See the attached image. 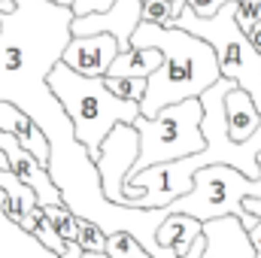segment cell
Listing matches in <instances>:
<instances>
[{
  "mask_svg": "<svg viewBox=\"0 0 261 258\" xmlns=\"http://www.w3.org/2000/svg\"><path fill=\"white\" fill-rule=\"evenodd\" d=\"M130 49H155L161 52V64L152 76H146V91L140 100V116L152 119L158 110L197 100L210 85H216L219 64L213 49L186 31L176 28H155L140 21L130 34Z\"/></svg>",
  "mask_w": 261,
  "mask_h": 258,
  "instance_id": "1",
  "label": "cell"
},
{
  "mask_svg": "<svg viewBox=\"0 0 261 258\" xmlns=\"http://www.w3.org/2000/svg\"><path fill=\"white\" fill-rule=\"evenodd\" d=\"M46 85H49L52 97L61 104L76 143L88 152L91 161L97 158V149L110 131L116 125H134V119L140 116V107L110 94L103 79L79 76L61 61L46 76Z\"/></svg>",
  "mask_w": 261,
  "mask_h": 258,
  "instance_id": "2",
  "label": "cell"
},
{
  "mask_svg": "<svg viewBox=\"0 0 261 258\" xmlns=\"http://www.w3.org/2000/svg\"><path fill=\"white\" fill-rule=\"evenodd\" d=\"M234 6L237 3H228L222 6L213 18H197L189 6H182L170 28L176 31H186L197 40H203L213 55H216V64H219V76L234 82L240 91H246L252 97V107L261 116V58L258 52L252 49L249 37L237 28L234 21Z\"/></svg>",
  "mask_w": 261,
  "mask_h": 258,
  "instance_id": "3",
  "label": "cell"
},
{
  "mask_svg": "<svg viewBox=\"0 0 261 258\" xmlns=\"http://www.w3.org/2000/svg\"><path fill=\"white\" fill-rule=\"evenodd\" d=\"M130 128L137 131V161L130 167L128 176L158 167V164H170V161H182L192 158L197 152H203V137H200V104L197 100H182L173 107L158 110L152 119L137 116Z\"/></svg>",
  "mask_w": 261,
  "mask_h": 258,
  "instance_id": "4",
  "label": "cell"
},
{
  "mask_svg": "<svg viewBox=\"0 0 261 258\" xmlns=\"http://www.w3.org/2000/svg\"><path fill=\"white\" fill-rule=\"evenodd\" d=\"M261 167V161H258ZM246 197H261V176L258 179H246L240 176L237 170L231 167H222V164H213V167H203L192 176V189L176 197L170 207H164L167 213H179V216H189L195 222H213V219H237L246 231L258 222L255 216H249L243 210V200Z\"/></svg>",
  "mask_w": 261,
  "mask_h": 258,
  "instance_id": "5",
  "label": "cell"
},
{
  "mask_svg": "<svg viewBox=\"0 0 261 258\" xmlns=\"http://www.w3.org/2000/svg\"><path fill=\"white\" fill-rule=\"evenodd\" d=\"M137 149H140L137 131L130 128V125H116L103 137V143L97 149L94 170H97V179H100V192L116 207H128L125 179H128L134 161H137Z\"/></svg>",
  "mask_w": 261,
  "mask_h": 258,
  "instance_id": "6",
  "label": "cell"
},
{
  "mask_svg": "<svg viewBox=\"0 0 261 258\" xmlns=\"http://www.w3.org/2000/svg\"><path fill=\"white\" fill-rule=\"evenodd\" d=\"M0 152H3L6 161H9V173H12L21 186H28V189L34 192L37 207H58V203H64L61 194H58V189L52 186L46 167H43L34 155H28V152H24L9 134H3V131H0Z\"/></svg>",
  "mask_w": 261,
  "mask_h": 258,
  "instance_id": "7",
  "label": "cell"
},
{
  "mask_svg": "<svg viewBox=\"0 0 261 258\" xmlns=\"http://www.w3.org/2000/svg\"><path fill=\"white\" fill-rule=\"evenodd\" d=\"M119 55V43L110 34H91V37H73L61 52V64L70 67L79 76L103 79L110 64Z\"/></svg>",
  "mask_w": 261,
  "mask_h": 258,
  "instance_id": "8",
  "label": "cell"
},
{
  "mask_svg": "<svg viewBox=\"0 0 261 258\" xmlns=\"http://www.w3.org/2000/svg\"><path fill=\"white\" fill-rule=\"evenodd\" d=\"M200 258H255L246 228L237 219H213L203 222V252Z\"/></svg>",
  "mask_w": 261,
  "mask_h": 258,
  "instance_id": "9",
  "label": "cell"
},
{
  "mask_svg": "<svg viewBox=\"0 0 261 258\" xmlns=\"http://www.w3.org/2000/svg\"><path fill=\"white\" fill-rule=\"evenodd\" d=\"M200 234H203L200 222L179 216V213H167L155 228V246L173 258H186L192 252V246L200 240Z\"/></svg>",
  "mask_w": 261,
  "mask_h": 258,
  "instance_id": "10",
  "label": "cell"
},
{
  "mask_svg": "<svg viewBox=\"0 0 261 258\" xmlns=\"http://www.w3.org/2000/svg\"><path fill=\"white\" fill-rule=\"evenodd\" d=\"M0 131L9 134L28 155H34L46 167V161H49V140L43 137V131L37 128L21 110H15L9 104H0Z\"/></svg>",
  "mask_w": 261,
  "mask_h": 258,
  "instance_id": "11",
  "label": "cell"
},
{
  "mask_svg": "<svg viewBox=\"0 0 261 258\" xmlns=\"http://www.w3.org/2000/svg\"><path fill=\"white\" fill-rule=\"evenodd\" d=\"M225 125H228V137L234 143L249 140L261 125V116L252 107V97L246 91H240L237 85L225 94Z\"/></svg>",
  "mask_w": 261,
  "mask_h": 258,
  "instance_id": "12",
  "label": "cell"
},
{
  "mask_svg": "<svg viewBox=\"0 0 261 258\" xmlns=\"http://www.w3.org/2000/svg\"><path fill=\"white\" fill-rule=\"evenodd\" d=\"M0 258H58L3 216V192H0Z\"/></svg>",
  "mask_w": 261,
  "mask_h": 258,
  "instance_id": "13",
  "label": "cell"
},
{
  "mask_svg": "<svg viewBox=\"0 0 261 258\" xmlns=\"http://www.w3.org/2000/svg\"><path fill=\"white\" fill-rule=\"evenodd\" d=\"M161 64V52L155 49H130V52H119L116 61L110 64L107 76L113 79H146L152 76Z\"/></svg>",
  "mask_w": 261,
  "mask_h": 258,
  "instance_id": "14",
  "label": "cell"
},
{
  "mask_svg": "<svg viewBox=\"0 0 261 258\" xmlns=\"http://www.w3.org/2000/svg\"><path fill=\"white\" fill-rule=\"evenodd\" d=\"M0 192H3V216L15 225L28 219V213L37 207V197L28 186H21L9 170H0Z\"/></svg>",
  "mask_w": 261,
  "mask_h": 258,
  "instance_id": "15",
  "label": "cell"
},
{
  "mask_svg": "<svg viewBox=\"0 0 261 258\" xmlns=\"http://www.w3.org/2000/svg\"><path fill=\"white\" fill-rule=\"evenodd\" d=\"M43 213H46L52 231L58 234V240H61L64 246H73V243H76V225H79V219L67 210L64 203H58V207H43Z\"/></svg>",
  "mask_w": 261,
  "mask_h": 258,
  "instance_id": "16",
  "label": "cell"
},
{
  "mask_svg": "<svg viewBox=\"0 0 261 258\" xmlns=\"http://www.w3.org/2000/svg\"><path fill=\"white\" fill-rule=\"evenodd\" d=\"M103 85L119 100H128V104H137V107H140L143 91H146V79H113V76H103Z\"/></svg>",
  "mask_w": 261,
  "mask_h": 258,
  "instance_id": "17",
  "label": "cell"
},
{
  "mask_svg": "<svg viewBox=\"0 0 261 258\" xmlns=\"http://www.w3.org/2000/svg\"><path fill=\"white\" fill-rule=\"evenodd\" d=\"M103 255L107 258H152L130 234H113V237H107Z\"/></svg>",
  "mask_w": 261,
  "mask_h": 258,
  "instance_id": "18",
  "label": "cell"
},
{
  "mask_svg": "<svg viewBox=\"0 0 261 258\" xmlns=\"http://www.w3.org/2000/svg\"><path fill=\"white\" fill-rule=\"evenodd\" d=\"M76 246H79V252H103L107 249V234L97 225L79 219V225H76Z\"/></svg>",
  "mask_w": 261,
  "mask_h": 258,
  "instance_id": "19",
  "label": "cell"
},
{
  "mask_svg": "<svg viewBox=\"0 0 261 258\" xmlns=\"http://www.w3.org/2000/svg\"><path fill=\"white\" fill-rule=\"evenodd\" d=\"M140 21L155 24V28H170L173 9H170L167 0H143V6H140Z\"/></svg>",
  "mask_w": 261,
  "mask_h": 258,
  "instance_id": "20",
  "label": "cell"
},
{
  "mask_svg": "<svg viewBox=\"0 0 261 258\" xmlns=\"http://www.w3.org/2000/svg\"><path fill=\"white\" fill-rule=\"evenodd\" d=\"M234 21H237V28L249 37V31L261 21V0H240V3L234 6Z\"/></svg>",
  "mask_w": 261,
  "mask_h": 258,
  "instance_id": "21",
  "label": "cell"
},
{
  "mask_svg": "<svg viewBox=\"0 0 261 258\" xmlns=\"http://www.w3.org/2000/svg\"><path fill=\"white\" fill-rule=\"evenodd\" d=\"M116 0H70V12L73 18H85V15H103L113 9Z\"/></svg>",
  "mask_w": 261,
  "mask_h": 258,
  "instance_id": "22",
  "label": "cell"
},
{
  "mask_svg": "<svg viewBox=\"0 0 261 258\" xmlns=\"http://www.w3.org/2000/svg\"><path fill=\"white\" fill-rule=\"evenodd\" d=\"M228 3H240V0H186V6L195 12L197 18H213L222 6H228Z\"/></svg>",
  "mask_w": 261,
  "mask_h": 258,
  "instance_id": "23",
  "label": "cell"
},
{
  "mask_svg": "<svg viewBox=\"0 0 261 258\" xmlns=\"http://www.w3.org/2000/svg\"><path fill=\"white\" fill-rule=\"evenodd\" d=\"M246 237H249V246H252V252H255V258H261V219L246 231Z\"/></svg>",
  "mask_w": 261,
  "mask_h": 258,
  "instance_id": "24",
  "label": "cell"
},
{
  "mask_svg": "<svg viewBox=\"0 0 261 258\" xmlns=\"http://www.w3.org/2000/svg\"><path fill=\"white\" fill-rule=\"evenodd\" d=\"M0 170H9V161H6V155L0 152Z\"/></svg>",
  "mask_w": 261,
  "mask_h": 258,
  "instance_id": "25",
  "label": "cell"
},
{
  "mask_svg": "<svg viewBox=\"0 0 261 258\" xmlns=\"http://www.w3.org/2000/svg\"><path fill=\"white\" fill-rule=\"evenodd\" d=\"M49 3H58V6H70V0H49Z\"/></svg>",
  "mask_w": 261,
  "mask_h": 258,
  "instance_id": "26",
  "label": "cell"
},
{
  "mask_svg": "<svg viewBox=\"0 0 261 258\" xmlns=\"http://www.w3.org/2000/svg\"><path fill=\"white\" fill-rule=\"evenodd\" d=\"M167 3H173V0H167Z\"/></svg>",
  "mask_w": 261,
  "mask_h": 258,
  "instance_id": "27",
  "label": "cell"
},
{
  "mask_svg": "<svg viewBox=\"0 0 261 258\" xmlns=\"http://www.w3.org/2000/svg\"><path fill=\"white\" fill-rule=\"evenodd\" d=\"M258 161H261V155H258Z\"/></svg>",
  "mask_w": 261,
  "mask_h": 258,
  "instance_id": "28",
  "label": "cell"
},
{
  "mask_svg": "<svg viewBox=\"0 0 261 258\" xmlns=\"http://www.w3.org/2000/svg\"><path fill=\"white\" fill-rule=\"evenodd\" d=\"M140 3H143V0H140Z\"/></svg>",
  "mask_w": 261,
  "mask_h": 258,
  "instance_id": "29",
  "label": "cell"
}]
</instances>
